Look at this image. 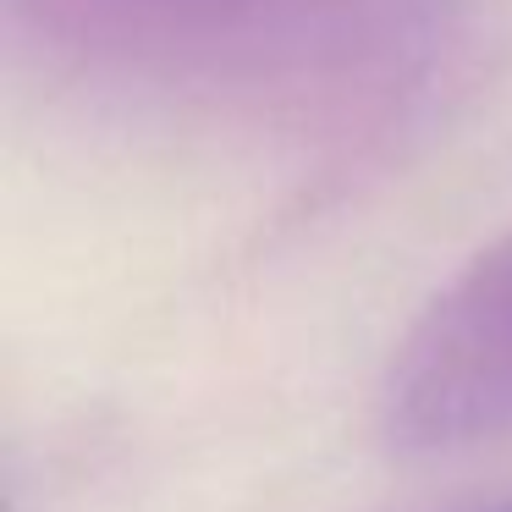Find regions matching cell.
<instances>
[{
  "label": "cell",
  "mask_w": 512,
  "mask_h": 512,
  "mask_svg": "<svg viewBox=\"0 0 512 512\" xmlns=\"http://www.w3.org/2000/svg\"><path fill=\"white\" fill-rule=\"evenodd\" d=\"M50 50L122 83L347 111L413 61L435 0H12Z\"/></svg>",
  "instance_id": "cell-1"
},
{
  "label": "cell",
  "mask_w": 512,
  "mask_h": 512,
  "mask_svg": "<svg viewBox=\"0 0 512 512\" xmlns=\"http://www.w3.org/2000/svg\"><path fill=\"white\" fill-rule=\"evenodd\" d=\"M402 446H468L512 430V237L435 298L386 380Z\"/></svg>",
  "instance_id": "cell-2"
},
{
  "label": "cell",
  "mask_w": 512,
  "mask_h": 512,
  "mask_svg": "<svg viewBox=\"0 0 512 512\" xmlns=\"http://www.w3.org/2000/svg\"><path fill=\"white\" fill-rule=\"evenodd\" d=\"M501 512H512V507H501Z\"/></svg>",
  "instance_id": "cell-3"
}]
</instances>
